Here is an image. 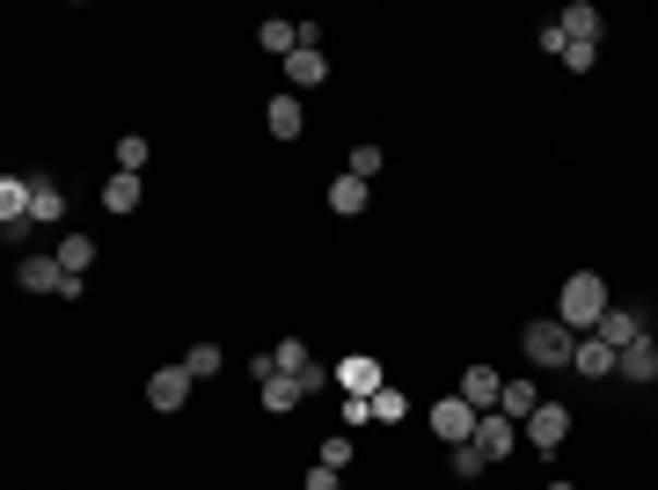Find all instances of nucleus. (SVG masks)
<instances>
[{
  "label": "nucleus",
  "mask_w": 658,
  "mask_h": 490,
  "mask_svg": "<svg viewBox=\"0 0 658 490\" xmlns=\"http://www.w3.org/2000/svg\"><path fill=\"white\" fill-rule=\"evenodd\" d=\"M51 256H59V271H67V278H81V271L96 264V242H88V235H67V242L51 249Z\"/></svg>",
  "instance_id": "nucleus-23"
},
{
  "label": "nucleus",
  "mask_w": 658,
  "mask_h": 490,
  "mask_svg": "<svg viewBox=\"0 0 658 490\" xmlns=\"http://www.w3.org/2000/svg\"><path fill=\"white\" fill-rule=\"evenodd\" d=\"M264 124H271V140H300V132H308V103L286 88V96L264 103Z\"/></svg>",
  "instance_id": "nucleus-10"
},
{
  "label": "nucleus",
  "mask_w": 658,
  "mask_h": 490,
  "mask_svg": "<svg viewBox=\"0 0 658 490\" xmlns=\"http://www.w3.org/2000/svg\"><path fill=\"white\" fill-rule=\"evenodd\" d=\"M271 359H278V373H300L308 389H315V381H322V373H315V359H308V337H286V344H278V351H271Z\"/></svg>",
  "instance_id": "nucleus-20"
},
{
  "label": "nucleus",
  "mask_w": 658,
  "mask_h": 490,
  "mask_svg": "<svg viewBox=\"0 0 658 490\" xmlns=\"http://www.w3.org/2000/svg\"><path fill=\"white\" fill-rule=\"evenodd\" d=\"M541 490H578V483H541Z\"/></svg>",
  "instance_id": "nucleus-35"
},
{
  "label": "nucleus",
  "mask_w": 658,
  "mask_h": 490,
  "mask_svg": "<svg viewBox=\"0 0 658 490\" xmlns=\"http://www.w3.org/2000/svg\"><path fill=\"white\" fill-rule=\"evenodd\" d=\"M286 81H292V88H322V81H330V59H322V51H308V45H300V51H292V59H286Z\"/></svg>",
  "instance_id": "nucleus-16"
},
{
  "label": "nucleus",
  "mask_w": 658,
  "mask_h": 490,
  "mask_svg": "<svg viewBox=\"0 0 658 490\" xmlns=\"http://www.w3.org/2000/svg\"><path fill=\"white\" fill-rule=\"evenodd\" d=\"M308 395H315V389H308L300 373H271V381H264V410H271V417H286V410H300Z\"/></svg>",
  "instance_id": "nucleus-13"
},
{
  "label": "nucleus",
  "mask_w": 658,
  "mask_h": 490,
  "mask_svg": "<svg viewBox=\"0 0 658 490\" xmlns=\"http://www.w3.org/2000/svg\"><path fill=\"white\" fill-rule=\"evenodd\" d=\"M366 198H373V183H359V176H337V183H330V213L359 220V213H366Z\"/></svg>",
  "instance_id": "nucleus-17"
},
{
  "label": "nucleus",
  "mask_w": 658,
  "mask_h": 490,
  "mask_svg": "<svg viewBox=\"0 0 658 490\" xmlns=\"http://www.w3.org/2000/svg\"><path fill=\"white\" fill-rule=\"evenodd\" d=\"M519 440L535 446V454H557V446L571 440V410H563V403H541V410L519 425Z\"/></svg>",
  "instance_id": "nucleus-4"
},
{
  "label": "nucleus",
  "mask_w": 658,
  "mask_h": 490,
  "mask_svg": "<svg viewBox=\"0 0 658 490\" xmlns=\"http://www.w3.org/2000/svg\"><path fill=\"white\" fill-rule=\"evenodd\" d=\"M571 373H578V381H608V373H622V351H614L608 337H578V359H571Z\"/></svg>",
  "instance_id": "nucleus-9"
},
{
  "label": "nucleus",
  "mask_w": 658,
  "mask_h": 490,
  "mask_svg": "<svg viewBox=\"0 0 658 490\" xmlns=\"http://www.w3.org/2000/svg\"><path fill=\"white\" fill-rule=\"evenodd\" d=\"M118 169H124V176L146 169V140H140V132H124V140H118Z\"/></svg>",
  "instance_id": "nucleus-28"
},
{
  "label": "nucleus",
  "mask_w": 658,
  "mask_h": 490,
  "mask_svg": "<svg viewBox=\"0 0 658 490\" xmlns=\"http://www.w3.org/2000/svg\"><path fill=\"white\" fill-rule=\"evenodd\" d=\"M563 67H571V74H593V67H600V45H563Z\"/></svg>",
  "instance_id": "nucleus-31"
},
{
  "label": "nucleus",
  "mask_w": 658,
  "mask_h": 490,
  "mask_svg": "<svg viewBox=\"0 0 658 490\" xmlns=\"http://www.w3.org/2000/svg\"><path fill=\"white\" fill-rule=\"evenodd\" d=\"M403 417H410V395H403V389L373 395V425H403Z\"/></svg>",
  "instance_id": "nucleus-27"
},
{
  "label": "nucleus",
  "mask_w": 658,
  "mask_h": 490,
  "mask_svg": "<svg viewBox=\"0 0 658 490\" xmlns=\"http://www.w3.org/2000/svg\"><path fill=\"white\" fill-rule=\"evenodd\" d=\"M381 162H388V154L373 147V140H359V147H351V162H344V176H359V183H373V176H381Z\"/></svg>",
  "instance_id": "nucleus-25"
},
{
  "label": "nucleus",
  "mask_w": 658,
  "mask_h": 490,
  "mask_svg": "<svg viewBox=\"0 0 658 490\" xmlns=\"http://www.w3.org/2000/svg\"><path fill=\"white\" fill-rule=\"evenodd\" d=\"M535 45H541V59H563V45H571V37H563L557 23H541V37H535Z\"/></svg>",
  "instance_id": "nucleus-33"
},
{
  "label": "nucleus",
  "mask_w": 658,
  "mask_h": 490,
  "mask_svg": "<svg viewBox=\"0 0 658 490\" xmlns=\"http://www.w3.org/2000/svg\"><path fill=\"white\" fill-rule=\"evenodd\" d=\"M512 446H519V417L483 410V425H476V454H483V462H505Z\"/></svg>",
  "instance_id": "nucleus-8"
},
{
  "label": "nucleus",
  "mask_w": 658,
  "mask_h": 490,
  "mask_svg": "<svg viewBox=\"0 0 658 490\" xmlns=\"http://www.w3.org/2000/svg\"><path fill=\"white\" fill-rule=\"evenodd\" d=\"M256 45H264L271 59H292V51H300V23H286V15H278V23H256Z\"/></svg>",
  "instance_id": "nucleus-19"
},
{
  "label": "nucleus",
  "mask_w": 658,
  "mask_h": 490,
  "mask_svg": "<svg viewBox=\"0 0 658 490\" xmlns=\"http://www.w3.org/2000/svg\"><path fill=\"white\" fill-rule=\"evenodd\" d=\"M308 490H344V468H322L315 462V468H308Z\"/></svg>",
  "instance_id": "nucleus-34"
},
{
  "label": "nucleus",
  "mask_w": 658,
  "mask_h": 490,
  "mask_svg": "<svg viewBox=\"0 0 658 490\" xmlns=\"http://www.w3.org/2000/svg\"><path fill=\"white\" fill-rule=\"evenodd\" d=\"M622 381H658V344L651 337L622 344Z\"/></svg>",
  "instance_id": "nucleus-18"
},
{
  "label": "nucleus",
  "mask_w": 658,
  "mask_h": 490,
  "mask_svg": "<svg viewBox=\"0 0 658 490\" xmlns=\"http://www.w3.org/2000/svg\"><path fill=\"white\" fill-rule=\"evenodd\" d=\"M29 183H37V205H29V220L59 227V220H67V198H59V183H51V176H29Z\"/></svg>",
  "instance_id": "nucleus-22"
},
{
  "label": "nucleus",
  "mask_w": 658,
  "mask_h": 490,
  "mask_svg": "<svg viewBox=\"0 0 658 490\" xmlns=\"http://www.w3.org/2000/svg\"><path fill=\"white\" fill-rule=\"evenodd\" d=\"M359 425H373V395H344V432H359Z\"/></svg>",
  "instance_id": "nucleus-30"
},
{
  "label": "nucleus",
  "mask_w": 658,
  "mask_h": 490,
  "mask_svg": "<svg viewBox=\"0 0 658 490\" xmlns=\"http://www.w3.org/2000/svg\"><path fill=\"white\" fill-rule=\"evenodd\" d=\"M140 198H146V191H140V176H124V169L110 176V183H103V205H110V213H132Z\"/></svg>",
  "instance_id": "nucleus-24"
},
{
  "label": "nucleus",
  "mask_w": 658,
  "mask_h": 490,
  "mask_svg": "<svg viewBox=\"0 0 658 490\" xmlns=\"http://www.w3.org/2000/svg\"><path fill=\"white\" fill-rule=\"evenodd\" d=\"M29 205H37V183L29 176H0V227H8V242H23Z\"/></svg>",
  "instance_id": "nucleus-5"
},
{
  "label": "nucleus",
  "mask_w": 658,
  "mask_h": 490,
  "mask_svg": "<svg viewBox=\"0 0 658 490\" xmlns=\"http://www.w3.org/2000/svg\"><path fill=\"white\" fill-rule=\"evenodd\" d=\"M483 454H476V440H468V446H454V476H483Z\"/></svg>",
  "instance_id": "nucleus-32"
},
{
  "label": "nucleus",
  "mask_w": 658,
  "mask_h": 490,
  "mask_svg": "<svg viewBox=\"0 0 658 490\" xmlns=\"http://www.w3.org/2000/svg\"><path fill=\"white\" fill-rule=\"evenodd\" d=\"M454 395H462L468 410L483 417V410H498V395H505V373H490V367H468V373H462V389H454Z\"/></svg>",
  "instance_id": "nucleus-11"
},
{
  "label": "nucleus",
  "mask_w": 658,
  "mask_h": 490,
  "mask_svg": "<svg viewBox=\"0 0 658 490\" xmlns=\"http://www.w3.org/2000/svg\"><path fill=\"white\" fill-rule=\"evenodd\" d=\"M337 389L344 395H381V389H388V373H381L373 351H351V359H337Z\"/></svg>",
  "instance_id": "nucleus-7"
},
{
  "label": "nucleus",
  "mask_w": 658,
  "mask_h": 490,
  "mask_svg": "<svg viewBox=\"0 0 658 490\" xmlns=\"http://www.w3.org/2000/svg\"><path fill=\"white\" fill-rule=\"evenodd\" d=\"M498 410H505V417H519V425H527V417L541 410V389H535V381H505V395H498Z\"/></svg>",
  "instance_id": "nucleus-21"
},
{
  "label": "nucleus",
  "mask_w": 658,
  "mask_h": 490,
  "mask_svg": "<svg viewBox=\"0 0 658 490\" xmlns=\"http://www.w3.org/2000/svg\"><path fill=\"white\" fill-rule=\"evenodd\" d=\"M183 403H191V367H183V359H176V367H154V381H146V410H183Z\"/></svg>",
  "instance_id": "nucleus-6"
},
{
  "label": "nucleus",
  "mask_w": 658,
  "mask_h": 490,
  "mask_svg": "<svg viewBox=\"0 0 658 490\" xmlns=\"http://www.w3.org/2000/svg\"><path fill=\"white\" fill-rule=\"evenodd\" d=\"M15 286L23 294H67V271H59V256H23L15 264Z\"/></svg>",
  "instance_id": "nucleus-12"
},
{
  "label": "nucleus",
  "mask_w": 658,
  "mask_h": 490,
  "mask_svg": "<svg viewBox=\"0 0 658 490\" xmlns=\"http://www.w3.org/2000/svg\"><path fill=\"white\" fill-rule=\"evenodd\" d=\"M608 308H614V300H608V278H600V271H571V278H563V294H557V322H571L578 337H593Z\"/></svg>",
  "instance_id": "nucleus-1"
},
{
  "label": "nucleus",
  "mask_w": 658,
  "mask_h": 490,
  "mask_svg": "<svg viewBox=\"0 0 658 490\" xmlns=\"http://www.w3.org/2000/svg\"><path fill=\"white\" fill-rule=\"evenodd\" d=\"M424 425H432V440H446V446H468V440H476V425H483V417L468 410L462 395H439L432 410H424Z\"/></svg>",
  "instance_id": "nucleus-3"
},
{
  "label": "nucleus",
  "mask_w": 658,
  "mask_h": 490,
  "mask_svg": "<svg viewBox=\"0 0 658 490\" xmlns=\"http://www.w3.org/2000/svg\"><path fill=\"white\" fill-rule=\"evenodd\" d=\"M519 351H527L535 367H563V373H571V359H578V330H571V322H557V315H541V322H527Z\"/></svg>",
  "instance_id": "nucleus-2"
},
{
  "label": "nucleus",
  "mask_w": 658,
  "mask_h": 490,
  "mask_svg": "<svg viewBox=\"0 0 658 490\" xmlns=\"http://www.w3.org/2000/svg\"><path fill=\"white\" fill-rule=\"evenodd\" d=\"M183 367H191V381H213V373L227 367V351H219V344H191V359H183Z\"/></svg>",
  "instance_id": "nucleus-26"
},
{
  "label": "nucleus",
  "mask_w": 658,
  "mask_h": 490,
  "mask_svg": "<svg viewBox=\"0 0 658 490\" xmlns=\"http://www.w3.org/2000/svg\"><path fill=\"white\" fill-rule=\"evenodd\" d=\"M593 337H608L614 351H622V344L651 337V330H644V315H636V308H608V315H600V330H593Z\"/></svg>",
  "instance_id": "nucleus-15"
},
{
  "label": "nucleus",
  "mask_w": 658,
  "mask_h": 490,
  "mask_svg": "<svg viewBox=\"0 0 658 490\" xmlns=\"http://www.w3.org/2000/svg\"><path fill=\"white\" fill-rule=\"evenodd\" d=\"M557 29L571 37V45H600V8H593V0H571V8L557 15Z\"/></svg>",
  "instance_id": "nucleus-14"
},
{
  "label": "nucleus",
  "mask_w": 658,
  "mask_h": 490,
  "mask_svg": "<svg viewBox=\"0 0 658 490\" xmlns=\"http://www.w3.org/2000/svg\"><path fill=\"white\" fill-rule=\"evenodd\" d=\"M315 462H322V468H344V462H351V432H330Z\"/></svg>",
  "instance_id": "nucleus-29"
}]
</instances>
